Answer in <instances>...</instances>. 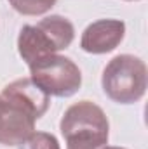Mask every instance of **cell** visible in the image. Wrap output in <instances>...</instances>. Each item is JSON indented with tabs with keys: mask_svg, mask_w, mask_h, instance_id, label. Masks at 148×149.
<instances>
[{
	"mask_svg": "<svg viewBox=\"0 0 148 149\" xmlns=\"http://www.w3.org/2000/svg\"><path fill=\"white\" fill-rule=\"evenodd\" d=\"M124 35H125L124 21L98 19L84 30L80 37V49L87 54H106L120 45Z\"/></svg>",
	"mask_w": 148,
	"mask_h": 149,
	"instance_id": "obj_6",
	"label": "cell"
},
{
	"mask_svg": "<svg viewBox=\"0 0 148 149\" xmlns=\"http://www.w3.org/2000/svg\"><path fill=\"white\" fill-rule=\"evenodd\" d=\"M58 0H9L11 7L23 16H42L49 12Z\"/></svg>",
	"mask_w": 148,
	"mask_h": 149,
	"instance_id": "obj_8",
	"label": "cell"
},
{
	"mask_svg": "<svg viewBox=\"0 0 148 149\" xmlns=\"http://www.w3.org/2000/svg\"><path fill=\"white\" fill-rule=\"evenodd\" d=\"M0 95L19 102L21 106H25L26 109L33 113L37 116V120L45 114V111L49 109V104H51V95L45 94L30 76L14 80L12 83L5 85Z\"/></svg>",
	"mask_w": 148,
	"mask_h": 149,
	"instance_id": "obj_7",
	"label": "cell"
},
{
	"mask_svg": "<svg viewBox=\"0 0 148 149\" xmlns=\"http://www.w3.org/2000/svg\"><path fill=\"white\" fill-rule=\"evenodd\" d=\"M21 146L23 149H61L58 139L47 132H33L32 137Z\"/></svg>",
	"mask_w": 148,
	"mask_h": 149,
	"instance_id": "obj_9",
	"label": "cell"
},
{
	"mask_svg": "<svg viewBox=\"0 0 148 149\" xmlns=\"http://www.w3.org/2000/svg\"><path fill=\"white\" fill-rule=\"evenodd\" d=\"M125 2H136V0H125Z\"/></svg>",
	"mask_w": 148,
	"mask_h": 149,
	"instance_id": "obj_11",
	"label": "cell"
},
{
	"mask_svg": "<svg viewBox=\"0 0 148 149\" xmlns=\"http://www.w3.org/2000/svg\"><path fill=\"white\" fill-rule=\"evenodd\" d=\"M73 38L75 28L72 21L52 14L40 19L37 24H26L21 28L18 37V52L30 68L38 61L68 49Z\"/></svg>",
	"mask_w": 148,
	"mask_h": 149,
	"instance_id": "obj_1",
	"label": "cell"
},
{
	"mask_svg": "<svg viewBox=\"0 0 148 149\" xmlns=\"http://www.w3.org/2000/svg\"><path fill=\"white\" fill-rule=\"evenodd\" d=\"M59 130L66 149H101L108 144L110 123L98 104L78 101L65 111Z\"/></svg>",
	"mask_w": 148,
	"mask_h": 149,
	"instance_id": "obj_2",
	"label": "cell"
},
{
	"mask_svg": "<svg viewBox=\"0 0 148 149\" xmlns=\"http://www.w3.org/2000/svg\"><path fill=\"white\" fill-rule=\"evenodd\" d=\"M101 149H125V148H115V146H108V144H106L105 148H101Z\"/></svg>",
	"mask_w": 148,
	"mask_h": 149,
	"instance_id": "obj_10",
	"label": "cell"
},
{
	"mask_svg": "<svg viewBox=\"0 0 148 149\" xmlns=\"http://www.w3.org/2000/svg\"><path fill=\"white\" fill-rule=\"evenodd\" d=\"M30 78L54 97H72L80 90L82 73L70 57L52 54L30 66Z\"/></svg>",
	"mask_w": 148,
	"mask_h": 149,
	"instance_id": "obj_4",
	"label": "cell"
},
{
	"mask_svg": "<svg viewBox=\"0 0 148 149\" xmlns=\"http://www.w3.org/2000/svg\"><path fill=\"white\" fill-rule=\"evenodd\" d=\"M148 74L145 63L131 54L113 57L103 70L101 87L113 102L134 104L147 92Z\"/></svg>",
	"mask_w": 148,
	"mask_h": 149,
	"instance_id": "obj_3",
	"label": "cell"
},
{
	"mask_svg": "<svg viewBox=\"0 0 148 149\" xmlns=\"http://www.w3.org/2000/svg\"><path fill=\"white\" fill-rule=\"evenodd\" d=\"M37 116L19 102L0 95V144L21 146L35 132Z\"/></svg>",
	"mask_w": 148,
	"mask_h": 149,
	"instance_id": "obj_5",
	"label": "cell"
}]
</instances>
